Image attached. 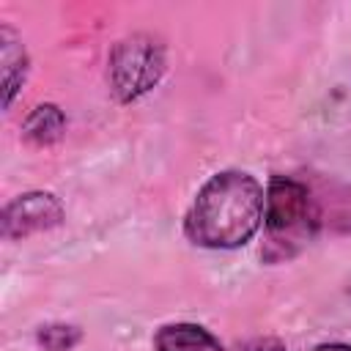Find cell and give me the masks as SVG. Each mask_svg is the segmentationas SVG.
<instances>
[{"label":"cell","instance_id":"cell-1","mask_svg":"<svg viewBox=\"0 0 351 351\" xmlns=\"http://www.w3.org/2000/svg\"><path fill=\"white\" fill-rule=\"evenodd\" d=\"M263 186L244 170H222L211 176L195 195L184 230L189 241L208 250L244 247L263 219Z\"/></svg>","mask_w":351,"mask_h":351},{"label":"cell","instance_id":"cell-10","mask_svg":"<svg viewBox=\"0 0 351 351\" xmlns=\"http://www.w3.org/2000/svg\"><path fill=\"white\" fill-rule=\"evenodd\" d=\"M313 351H351V346H346V343H324V346H318Z\"/></svg>","mask_w":351,"mask_h":351},{"label":"cell","instance_id":"cell-9","mask_svg":"<svg viewBox=\"0 0 351 351\" xmlns=\"http://www.w3.org/2000/svg\"><path fill=\"white\" fill-rule=\"evenodd\" d=\"M233 351H285V346L280 340H271V337H255V340L236 346Z\"/></svg>","mask_w":351,"mask_h":351},{"label":"cell","instance_id":"cell-7","mask_svg":"<svg viewBox=\"0 0 351 351\" xmlns=\"http://www.w3.org/2000/svg\"><path fill=\"white\" fill-rule=\"evenodd\" d=\"M63 129H66V118H63V112L55 104H38V107H33V112L22 123L25 137L30 143H36V145L55 143L63 134Z\"/></svg>","mask_w":351,"mask_h":351},{"label":"cell","instance_id":"cell-5","mask_svg":"<svg viewBox=\"0 0 351 351\" xmlns=\"http://www.w3.org/2000/svg\"><path fill=\"white\" fill-rule=\"evenodd\" d=\"M154 351H222L219 340L200 324H167L154 335Z\"/></svg>","mask_w":351,"mask_h":351},{"label":"cell","instance_id":"cell-3","mask_svg":"<svg viewBox=\"0 0 351 351\" xmlns=\"http://www.w3.org/2000/svg\"><path fill=\"white\" fill-rule=\"evenodd\" d=\"M165 71V49L156 38L134 33L118 41L110 52V88L118 101H134L148 93Z\"/></svg>","mask_w":351,"mask_h":351},{"label":"cell","instance_id":"cell-6","mask_svg":"<svg viewBox=\"0 0 351 351\" xmlns=\"http://www.w3.org/2000/svg\"><path fill=\"white\" fill-rule=\"evenodd\" d=\"M0 63H3V101L8 107L14 93L19 90V85L25 82L27 55H25V47L16 38V33L5 25L0 27Z\"/></svg>","mask_w":351,"mask_h":351},{"label":"cell","instance_id":"cell-8","mask_svg":"<svg viewBox=\"0 0 351 351\" xmlns=\"http://www.w3.org/2000/svg\"><path fill=\"white\" fill-rule=\"evenodd\" d=\"M36 337L47 351H69L80 343V329L71 324H47L38 329Z\"/></svg>","mask_w":351,"mask_h":351},{"label":"cell","instance_id":"cell-2","mask_svg":"<svg viewBox=\"0 0 351 351\" xmlns=\"http://www.w3.org/2000/svg\"><path fill=\"white\" fill-rule=\"evenodd\" d=\"M315 222L318 211L307 186L296 178L274 176L266 186L263 200V225L269 241L288 255L315 233Z\"/></svg>","mask_w":351,"mask_h":351},{"label":"cell","instance_id":"cell-4","mask_svg":"<svg viewBox=\"0 0 351 351\" xmlns=\"http://www.w3.org/2000/svg\"><path fill=\"white\" fill-rule=\"evenodd\" d=\"M63 206L49 192H25L14 197L3 211V236L5 239H22L38 230H49L60 225Z\"/></svg>","mask_w":351,"mask_h":351}]
</instances>
